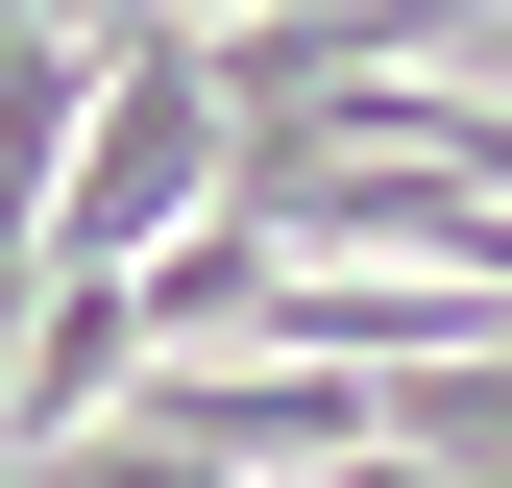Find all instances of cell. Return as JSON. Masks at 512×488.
<instances>
[{
  "label": "cell",
  "instance_id": "1",
  "mask_svg": "<svg viewBox=\"0 0 512 488\" xmlns=\"http://www.w3.org/2000/svg\"><path fill=\"white\" fill-rule=\"evenodd\" d=\"M25 318H49V293H25V269H0V415H25Z\"/></svg>",
  "mask_w": 512,
  "mask_h": 488
}]
</instances>
